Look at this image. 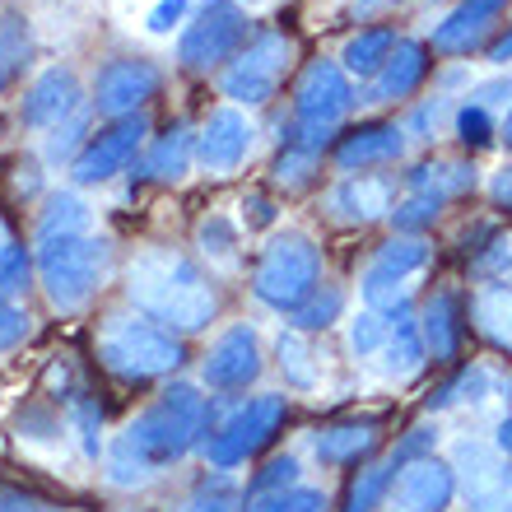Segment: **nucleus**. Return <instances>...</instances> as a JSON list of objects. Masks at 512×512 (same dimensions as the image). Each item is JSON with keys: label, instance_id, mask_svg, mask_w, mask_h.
Here are the masks:
<instances>
[{"label": "nucleus", "instance_id": "f257e3e1", "mask_svg": "<svg viewBox=\"0 0 512 512\" xmlns=\"http://www.w3.org/2000/svg\"><path fill=\"white\" fill-rule=\"evenodd\" d=\"M215 429L210 401L187 382H173L168 391H159V401L140 410L122 429V438L108 452V475L112 485H145L154 471L173 466L205 443V433Z\"/></svg>", "mask_w": 512, "mask_h": 512}, {"label": "nucleus", "instance_id": "f03ea898", "mask_svg": "<svg viewBox=\"0 0 512 512\" xmlns=\"http://www.w3.org/2000/svg\"><path fill=\"white\" fill-rule=\"evenodd\" d=\"M126 294L149 322H159L173 336L205 331L219 312V294L187 252L173 247H145L126 266Z\"/></svg>", "mask_w": 512, "mask_h": 512}, {"label": "nucleus", "instance_id": "7ed1b4c3", "mask_svg": "<svg viewBox=\"0 0 512 512\" xmlns=\"http://www.w3.org/2000/svg\"><path fill=\"white\" fill-rule=\"evenodd\" d=\"M98 359L112 378L122 382H154L177 373L182 364V340L173 331H163L159 322L149 317H135V312H117L103 322L98 331Z\"/></svg>", "mask_w": 512, "mask_h": 512}, {"label": "nucleus", "instance_id": "20e7f679", "mask_svg": "<svg viewBox=\"0 0 512 512\" xmlns=\"http://www.w3.org/2000/svg\"><path fill=\"white\" fill-rule=\"evenodd\" d=\"M108 275V243L94 233H70L38 243V280L56 312H80Z\"/></svg>", "mask_w": 512, "mask_h": 512}, {"label": "nucleus", "instance_id": "39448f33", "mask_svg": "<svg viewBox=\"0 0 512 512\" xmlns=\"http://www.w3.org/2000/svg\"><path fill=\"white\" fill-rule=\"evenodd\" d=\"M322 280V252L312 243L308 233H275L261 252L252 270V294L266 303V308H280V312H294L298 303H308L312 289Z\"/></svg>", "mask_w": 512, "mask_h": 512}, {"label": "nucleus", "instance_id": "423d86ee", "mask_svg": "<svg viewBox=\"0 0 512 512\" xmlns=\"http://www.w3.org/2000/svg\"><path fill=\"white\" fill-rule=\"evenodd\" d=\"M350 108H354V89H350L345 66H336V61H312L294 89V145L322 154V149L336 140V131H340V122L350 117Z\"/></svg>", "mask_w": 512, "mask_h": 512}, {"label": "nucleus", "instance_id": "0eeeda50", "mask_svg": "<svg viewBox=\"0 0 512 512\" xmlns=\"http://www.w3.org/2000/svg\"><path fill=\"white\" fill-rule=\"evenodd\" d=\"M294 61H298V42L289 33H280V28L256 33L243 52L224 66V80H219L224 84V98H233L238 108H261V103L275 98V89L294 70Z\"/></svg>", "mask_w": 512, "mask_h": 512}, {"label": "nucleus", "instance_id": "6e6552de", "mask_svg": "<svg viewBox=\"0 0 512 512\" xmlns=\"http://www.w3.org/2000/svg\"><path fill=\"white\" fill-rule=\"evenodd\" d=\"M284 415H289V401H284V396H252L247 405L229 410L215 429L205 433V443H201L205 461H210L215 471L243 466L247 457L261 452V447H270V438L280 433Z\"/></svg>", "mask_w": 512, "mask_h": 512}, {"label": "nucleus", "instance_id": "1a4fd4ad", "mask_svg": "<svg viewBox=\"0 0 512 512\" xmlns=\"http://www.w3.org/2000/svg\"><path fill=\"white\" fill-rule=\"evenodd\" d=\"M243 47H247V14L233 0H201L196 19L177 38V61L196 70V75H205V70L229 66Z\"/></svg>", "mask_w": 512, "mask_h": 512}, {"label": "nucleus", "instance_id": "9d476101", "mask_svg": "<svg viewBox=\"0 0 512 512\" xmlns=\"http://www.w3.org/2000/svg\"><path fill=\"white\" fill-rule=\"evenodd\" d=\"M145 135H149L145 112L122 117V122H108L98 135H89V140H84V149L75 154V163H70L75 187H94V182H108V177L126 173V163L140 154Z\"/></svg>", "mask_w": 512, "mask_h": 512}, {"label": "nucleus", "instance_id": "9b49d317", "mask_svg": "<svg viewBox=\"0 0 512 512\" xmlns=\"http://www.w3.org/2000/svg\"><path fill=\"white\" fill-rule=\"evenodd\" d=\"M159 66L154 61H140V56H122V61H108L94 80V112L108 117V122H122L135 117L149 98L159 94Z\"/></svg>", "mask_w": 512, "mask_h": 512}, {"label": "nucleus", "instance_id": "f8f14e48", "mask_svg": "<svg viewBox=\"0 0 512 512\" xmlns=\"http://www.w3.org/2000/svg\"><path fill=\"white\" fill-rule=\"evenodd\" d=\"M452 499H457V471H452V461L424 457L396 471L391 494H387V512H447Z\"/></svg>", "mask_w": 512, "mask_h": 512}, {"label": "nucleus", "instance_id": "ddd939ff", "mask_svg": "<svg viewBox=\"0 0 512 512\" xmlns=\"http://www.w3.org/2000/svg\"><path fill=\"white\" fill-rule=\"evenodd\" d=\"M201 373H205V387H215V391L252 387V382L261 378V340H256L252 326L247 322L229 326V331L210 345Z\"/></svg>", "mask_w": 512, "mask_h": 512}, {"label": "nucleus", "instance_id": "4468645a", "mask_svg": "<svg viewBox=\"0 0 512 512\" xmlns=\"http://www.w3.org/2000/svg\"><path fill=\"white\" fill-rule=\"evenodd\" d=\"M252 122H247L238 108H219L205 117L201 135H196V159H201L205 173L229 177L243 168L247 149H252Z\"/></svg>", "mask_w": 512, "mask_h": 512}, {"label": "nucleus", "instance_id": "2eb2a0df", "mask_svg": "<svg viewBox=\"0 0 512 512\" xmlns=\"http://www.w3.org/2000/svg\"><path fill=\"white\" fill-rule=\"evenodd\" d=\"M84 103V89L80 80H75V70L66 66H47L33 80V89L24 94V126H33V131H56L61 122H70L75 112H80Z\"/></svg>", "mask_w": 512, "mask_h": 512}, {"label": "nucleus", "instance_id": "dca6fc26", "mask_svg": "<svg viewBox=\"0 0 512 512\" xmlns=\"http://www.w3.org/2000/svg\"><path fill=\"white\" fill-rule=\"evenodd\" d=\"M391 196H396V182L387 173H350L331 191L326 205H331V215L340 224H373V219H387L396 210Z\"/></svg>", "mask_w": 512, "mask_h": 512}, {"label": "nucleus", "instance_id": "f3484780", "mask_svg": "<svg viewBox=\"0 0 512 512\" xmlns=\"http://www.w3.org/2000/svg\"><path fill=\"white\" fill-rule=\"evenodd\" d=\"M405 154V131L396 122H364L350 135H340L336 163L345 173H364V168H387Z\"/></svg>", "mask_w": 512, "mask_h": 512}, {"label": "nucleus", "instance_id": "a211bd4d", "mask_svg": "<svg viewBox=\"0 0 512 512\" xmlns=\"http://www.w3.org/2000/svg\"><path fill=\"white\" fill-rule=\"evenodd\" d=\"M429 70H433L429 47L401 38L396 42V52H391V61L378 70V80H368L364 103H401V98H410L419 84L429 80Z\"/></svg>", "mask_w": 512, "mask_h": 512}, {"label": "nucleus", "instance_id": "6ab92c4d", "mask_svg": "<svg viewBox=\"0 0 512 512\" xmlns=\"http://www.w3.org/2000/svg\"><path fill=\"white\" fill-rule=\"evenodd\" d=\"M419 336H424V350H429L433 364H457L461 336H466V326H461V298L438 289L424 303V312H419Z\"/></svg>", "mask_w": 512, "mask_h": 512}, {"label": "nucleus", "instance_id": "aec40b11", "mask_svg": "<svg viewBox=\"0 0 512 512\" xmlns=\"http://www.w3.org/2000/svg\"><path fill=\"white\" fill-rule=\"evenodd\" d=\"M471 326L480 331V340H489L494 350L512 354V284L489 280L471 294Z\"/></svg>", "mask_w": 512, "mask_h": 512}, {"label": "nucleus", "instance_id": "412c9836", "mask_svg": "<svg viewBox=\"0 0 512 512\" xmlns=\"http://www.w3.org/2000/svg\"><path fill=\"white\" fill-rule=\"evenodd\" d=\"M312 452L326 466H359L364 457L378 452V424L373 419H350V424H331L312 438Z\"/></svg>", "mask_w": 512, "mask_h": 512}, {"label": "nucleus", "instance_id": "4be33fe9", "mask_svg": "<svg viewBox=\"0 0 512 512\" xmlns=\"http://www.w3.org/2000/svg\"><path fill=\"white\" fill-rule=\"evenodd\" d=\"M191 159H196V135H191L187 122H173L154 145H149L140 177H149V182H182Z\"/></svg>", "mask_w": 512, "mask_h": 512}, {"label": "nucleus", "instance_id": "5701e85b", "mask_svg": "<svg viewBox=\"0 0 512 512\" xmlns=\"http://www.w3.org/2000/svg\"><path fill=\"white\" fill-rule=\"evenodd\" d=\"M424 359H429V350H424L419 322L410 317V312H401V317H396V331H391V340L382 345L378 359H373V368H378L387 382H405L424 368Z\"/></svg>", "mask_w": 512, "mask_h": 512}, {"label": "nucleus", "instance_id": "b1692460", "mask_svg": "<svg viewBox=\"0 0 512 512\" xmlns=\"http://www.w3.org/2000/svg\"><path fill=\"white\" fill-rule=\"evenodd\" d=\"M489 19H494L489 10H480V5H471V0H461L457 10H452L443 24L433 28V52H443V56H471L475 47H480V38H485Z\"/></svg>", "mask_w": 512, "mask_h": 512}, {"label": "nucleus", "instance_id": "393cba45", "mask_svg": "<svg viewBox=\"0 0 512 512\" xmlns=\"http://www.w3.org/2000/svg\"><path fill=\"white\" fill-rule=\"evenodd\" d=\"M475 168L457 159H438V163H419L410 173V196H433V201H447V196H466L475 191Z\"/></svg>", "mask_w": 512, "mask_h": 512}, {"label": "nucleus", "instance_id": "a878e982", "mask_svg": "<svg viewBox=\"0 0 512 512\" xmlns=\"http://www.w3.org/2000/svg\"><path fill=\"white\" fill-rule=\"evenodd\" d=\"M396 33L391 28H368V33H359V38L345 42V56H340V66H345V75H359V80H378V70L391 61V52H396Z\"/></svg>", "mask_w": 512, "mask_h": 512}, {"label": "nucleus", "instance_id": "bb28decb", "mask_svg": "<svg viewBox=\"0 0 512 512\" xmlns=\"http://www.w3.org/2000/svg\"><path fill=\"white\" fill-rule=\"evenodd\" d=\"M70 233H94V215H89V205H84L75 191H56L38 219V243H47V238H70Z\"/></svg>", "mask_w": 512, "mask_h": 512}, {"label": "nucleus", "instance_id": "cd10ccee", "mask_svg": "<svg viewBox=\"0 0 512 512\" xmlns=\"http://www.w3.org/2000/svg\"><path fill=\"white\" fill-rule=\"evenodd\" d=\"M391 480H396L391 457L387 461H368L364 471L350 480V489H345V508H340V512H378V508H387Z\"/></svg>", "mask_w": 512, "mask_h": 512}, {"label": "nucleus", "instance_id": "c85d7f7f", "mask_svg": "<svg viewBox=\"0 0 512 512\" xmlns=\"http://www.w3.org/2000/svg\"><path fill=\"white\" fill-rule=\"evenodd\" d=\"M499 391V378L489 368H461L457 378L438 387V396H429V410H457V405H485L489 396Z\"/></svg>", "mask_w": 512, "mask_h": 512}, {"label": "nucleus", "instance_id": "c756f323", "mask_svg": "<svg viewBox=\"0 0 512 512\" xmlns=\"http://www.w3.org/2000/svg\"><path fill=\"white\" fill-rule=\"evenodd\" d=\"M340 312H345V289H336V284H317L308 303H298V308L289 312V331H303V336L326 331V326L340 322Z\"/></svg>", "mask_w": 512, "mask_h": 512}, {"label": "nucleus", "instance_id": "7c9ffc66", "mask_svg": "<svg viewBox=\"0 0 512 512\" xmlns=\"http://www.w3.org/2000/svg\"><path fill=\"white\" fill-rule=\"evenodd\" d=\"M275 354H280V373H284L289 387H298V391L317 387V354H312V345H308L303 331H280Z\"/></svg>", "mask_w": 512, "mask_h": 512}, {"label": "nucleus", "instance_id": "2f4dec72", "mask_svg": "<svg viewBox=\"0 0 512 512\" xmlns=\"http://www.w3.org/2000/svg\"><path fill=\"white\" fill-rule=\"evenodd\" d=\"M419 266H429V247H424V238H391V243L378 247V261H373V270H382V275H396V280H405V275H415Z\"/></svg>", "mask_w": 512, "mask_h": 512}, {"label": "nucleus", "instance_id": "473e14b6", "mask_svg": "<svg viewBox=\"0 0 512 512\" xmlns=\"http://www.w3.org/2000/svg\"><path fill=\"white\" fill-rule=\"evenodd\" d=\"M401 317V312H396ZM396 317H382V312H359L350 322V350L359 354V359H378L382 345L391 340V331H396Z\"/></svg>", "mask_w": 512, "mask_h": 512}, {"label": "nucleus", "instance_id": "72a5a7b5", "mask_svg": "<svg viewBox=\"0 0 512 512\" xmlns=\"http://www.w3.org/2000/svg\"><path fill=\"white\" fill-rule=\"evenodd\" d=\"M196 247H201L210 261H219V266H233V261H238V233H233V224L224 215H210L196 224Z\"/></svg>", "mask_w": 512, "mask_h": 512}, {"label": "nucleus", "instance_id": "f704fd0d", "mask_svg": "<svg viewBox=\"0 0 512 512\" xmlns=\"http://www.w3.org/2000/svg\"><path fill=\"white\" fill-rule=\"evenodd\" d=\"M322 489H308V485H294V489H280V494H261V499L247 503V512H326Z\"/></svg>", "mask_w": 512, "mask_h": 512}, {"label": "nucleus", "instance_id": "c9c22d12", "mask_svg": "<svg viewBox=\"0 0 512 512\" xmlns=\"http://www.w3.org/2000/svg\"><path fill=\"white\" fill-rule=\"evenodd\" d=\"M438 215H443V201H433V196H405V201L391 210V224H396V233H405V238H419L424 229L438 224Z\"/></svg>", "mask_w": 512, "mask_h": 512}, {"label": "nucleus", "instance_id": "e433bc0d", "mask_svg": "<svg viewBox=\"0 0 512 512\" xmlns=\"http://www.w3.org/2000/svg\"><path fill=\"white\" fill-rule=\"evenodd\" d=\"M317 159H322V154H312V149H303V145H294V140H289V145H284V154L275 159V182H280V187H308Z\"/></svg>", "mask_w": 512, "mask_h": 512}, {"label": "nucleus", "instance_id": "4c0bfd02", "mask_svg": "<svg viewBox=\"0 0 512 512\" xmlns=\"http://www.w3.org/2000/svg\"><path fill=\"white\" fill-rule=\"evenodd\" d=\"M457 135L466 149H485L494 145V117H489V108H480V103H461L457 108Z\"/></svg>", "mask_w": 512, "mask_h": 512}, {"label": "nucleus", "instance_id": "58836bf2", "mask_svg": "<svg viewBox=\"0 0 512 512\" xmlns=\"http://www.w3.org/2000/svg\"><path fill=\"white\" fill-rule=\"evenodd\" d=\"M177 512H243V508L233 503V480L229 475H215V480H205V485L196 489Z\"/></svg>", "mask_w": 512, "mask_h": 512}, {"label": "nucleus", "instance_id": "ea45409f", "mask_svg": "<svg viewBox=\"0 0 512 512\" xmlns=\"http://www.w3.org/2000/svg\"><path fill=\"white\" fill-rule=\"evenodd\" d=\"M84 131H89V112L80 108L75 117H70V122H61L52 135H47V145H42V159H47V163H66L70 149L84 140Z\"/></svg>", "mask_w": 512, "mask_h": 512}, {"label": "nucleus", "instance_id": "a19ab883", "mask_svg": "<svg viewBox=\"0 0 512 512\" xmlns=\"http://www.w3.org/2000/svg\"><path fill=\"white\" fill-rule=\"evenodd\" d=\"M28 280H33V256H28L19 243H10L5 247V256H0V294L5 298L24 294Z\"/></svg>", "mask_w": 512, "mask_h": 512}, {"label": "nucleus", "instance_id": "79ce46f5", "mask_svg": "<svg viewBox=\"0 0 512 512\" xmlns=\"http://www.w3.org/2000/svg\"><path fill=\"white\" fill-rule=\"evenodd\" d=\"M294 485H298V461L294 457H275L261 475H252L247 494H252V499H261V494H280V489H294Z\"/></svg>", "mask_w": 512, "mask_h": 512}, {"label": "nucleus", "instance_id": "37998d69", "mask_svg": "<svg viewBox=\"0 0 512 512\" xmlns=\"http://www.w3.org/2000/svg\"><path fill=\"white\" fill-rule=\"evenodd\" d=\"M24 336H28V312L19 308L14 298L0 294V354L19 350V345H24Z\"/></svg>", "mask_w": 512, "mask_h": 512}, {"label": "nucleus", "instance_id": "c03bdc74", "mask_svg": "<svg viewBox=\"0 0 512 512\" xmlns=\"http://www.w3.org/2000/svg\"><path fill=\"white\" fill-rule=\"evenodd\" d=\"M438 443V429H429V424H419V429H410L401 438V443L391 447V466L401 471V466H410V461H424L429 457V447Z\"/></svg>", "mask_w": 512, "mask_h": 512}, {"label": "nucleus", "instance_id": "a18cd8bd", "mask_svg": "<svg viewBox=\"0 0 512 512\" xmlns=\"http://www.w3.org/2000/svg\"><path fill=\"white\" fill-rule=\"evenodd\" d=\"M75 410V433H80V443H84V457H98V429H103V410H98L94 401H75L70 405Z\"/></svg>", "mask_w": 512, "mask_h": 512}, {"label": "nucleus", "instance_id": "49530a36", "mask_svg": "<svg viewBox=\"0 0 512 512\" xmlns=\"http://www.w3.org/2000/svg\"><path fill=\"white\" fill-rule=\"evenodd\" d=\"M452 112V103H447L443 94H433V98H424L415 108V117H410V131L419 135V140H433L438 135V126H443V117Z\"/></svg>", "mask_w": 512, "mask_h": 512}, {"label": "nucleus", "instance_id": "de8ad7c7", "mask_svg": "<svg viewBox=\"0 0 512 512\" xmlns=\"http://www.w3.org/2000/svg\"><path fill=\"white\" fill-rule=\"evenodd\" d=\"M187 5L191 0H159V5H154V10H149V19H145V28L149 33H173L177 24H182V14H187Z\"/></svg>", "mask_w": 512, "mask_h": 512}, {"label": "nucleus", "instance_id": "09e8293b", "mask_svg": "<svg viewBox=\"0 0 512 512\" xmlns=\"http://www.w3.org/2000/svg\"><path fill=\"white\" fill-rule=\"evenodd\" d=\"M0 56H5V66H10V70L24 66L28 33H24V24H19V19H10V24H5V33H0Z\"/></svg>", "mask_w": 512, "mask_h": 512}, {"label": "nucleus", "instance_id": "8fccbe9b", "mask_svg": "<svg viewBox=\"0 0 512 512\" xmlns=\"http://www.w3.org/2000/svg\"><path fill=\"white\" fill-rule=\"evenodd\" d=\"M466 512H512V475L499 480L494 489H485V494L466 499Z\"/></svg>", "mask_w": 512, "mask_h": 512}, {"label": "nucleus", "instance_id": "3c124183", "mask_svg": "<svg viewBox=\"0 0 512 512\" xmlns=\"http://www.w3.org/2000/svg\"><path fill=\"white\" fill-rule=\"evenodd\" d=\"M485 275H512V238H494V252L480 256Z\"/></svg>", "mask_w": 512, "mask_h": 512}, {"label": "nucleus", "instance_id": "603ef678", "mask_svg": "<svg viewBox=\"0 0 512 512\" xmlns=\"http://www.w3.org/2000/svg\"><path fill=\"white\" fill-rule=\"evenodd\" d=\"M489 201L499 205L503 215H512V163H503L499 173L489 177Z\"/></svg>", "mask_w": 512, "mask_h": 512}, {"label": "nucleus", "instance_id": "864d4df0", "mask_svg": "<svg viewBox=\"0 0 512 512\" xmlns=\"http://www.w3.org/2000/svg\"><path fill=\"white\" fill-rule=\"evenodd\" d=\"M508 98H512V80H489L471 89V103H480V108H494V103H508Z\"/></svg>", "mask_w": 512, "mask_h": 512}, {"label": "nucleus", "instance_id": "5fc2aeb1", "mask_svg": "<svg viewBox=\"0 0 512 512\" xmlns=\"http://www.w3.org/2000/svg\"><path fill=\"white\" fill-rule=\"evenodd\" d=\"M243 210H252V215H247V224H252V229H266V224H275V205H270L266 196H247Z\"/></svg>", "mask_w": 512, "mask_h": 512}, {"label": "nucleus", "instance_id": "6e6d98bb", "mask_svg": "<svg viewBox=\"0 0 512 512\" xmlns=\"http://www.w3.org/2000/svg\"><path fill=\"white\" fill-rule=\"evenodd\" d=\"M0 512H52V508H42V503L24 499V494H0Z\"/></svg>", "mask_w": 512, "mask_h": 512}, {"label": "nucleus", "instance_id": "4d7b16f0", "mask_svg": "<svg viewBox=\"0 0 512 512\" xmlns=\"http://www.w3.org/2000/svg\"><path fill=\"white\" fill-rule=\"evenodd\" d=\"M489 61H494V66H508V61H512V28H508V33H503V38L499 42H489Z\"/></svg>", "mask_w": 512, "mask_h": 512}, {"label": "nucleus", "instance_id": "13d9d810", "mask_svg": "<svg viewBox=\"0 0 512 512\" xmlns=\"http://www.w3.org/2000/svg\"><path fill=\"white\" fill-rule=\"evenodd\" d=\"M494 447H499L503 457H512V419H503V424H499V438H494Z\"/></svg>", "mask_w": 512, "mask_h": 512}, {"label": "nucleus", "instance_id": "bf43d9fd", "mask_svg": "<svg viewBox=\"0 0 512 512\" xmlns=\"http://www.w3.org/2000/svg\"><path fill=\"white\" fill-rule=\"evenodd\" d=\"M499 135H503V145L512 149V108H508V117H503V126H499Z\"/></svg>", "mask_w": 512, "mask_h": 512}, {"label": "nucleus", "instance_id": "052dcab7", "mask_svg": "<svg viewBox=\"0 0 512 512\" xmlns=\"http://www.w3.org/2000/svg\"><path fill=\"white\" fill-rule=\"evenodd\" d=\"M5 80H10V66H5V56H0V89H5Z\"/></svg>", "mask_w": 512, "mask_h": 512}, {"label": "nucleus", "instance_id": "680f3d73", "mask_svg": "<svg viewBox=\"0 0 512 512\" xmlns=\"http://www.w3.org/2000/svg\"><path fill=\"white\" fill-rule=\"evenodd\" d=\"M373 5H378V0H359V10H373ZM382 5H391V0H382Z\"/></svg>", "mask_w": 512, "mask_h": 512}, {"label": "nucleus", "instance_id": "e2e57ef3", "mask_svg": "<svg viewBox=\"0 0 512 512\" xmlns=\"http://www.w3.org/2000/svg\"><path fill=\"white\" fill-rule=\"evenodd\" d=\"M5 247H10V238H5V229H0V256H5Z\"/></svg>", "mask_w": 512, "mask_h": 512}, {"label": "nucleus", "instance_id": "0e129e2a", "mask_svg": "<svg viewBox=\"0 0 512 512\" xmlns=\"http://www.w3.org/2000/svg\"><path fill=\"white\" fill-rule=\"evenodd\" d=\"M247 5H256V0H247Z\"/></svg>", "mask_w": 512, "mask_h": 512}]
</instances>
